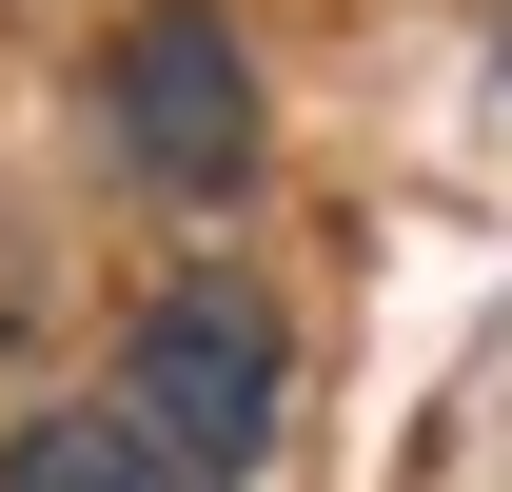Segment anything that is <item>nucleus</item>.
Instances as JSON below:
<instances>
[{
    "instance_id": "f03ea898",
    "label": "nucleus",
    "mask_w": 512,
    "mask_h": 492,
    "mask_svg": "<svg viewBox=\"0 0 512 492\" xmlns=\"http://www.w3.org/2000/svg\"><path fill=\"white\" fill-rule=\"evenodd\" d=\"M99 99H119V158H138V197H237V178H256V60L217 40V20H197V0H158V20H138Z\"/></svg>"
},
{
    "instance_id": "7ed1b4c3",
    "label": "nucleus",
    "mask_w": 512,
    "mask_h": 492,
    "mask_svg": "<svg viewBox=\"0 0 512 492\" xmlns=\"http://www.w3.org/2000/svg\"><path fill=\"white\" fill-rule=\"evenodd\" d=\"M0 492H178V473L138 453V414H119V394H79V414L0 433Z\"/></svg>"
},
{
    "instance_id": "f257e3e1",
    "label": "nucleus",
    "mask_w": 512,
    "mask_h": 492,
    "mask_svg": "<svg viewBox=\"0 0 512 492\" xmlns=\"http://www.w3.org/2000/svg\"><path fill=\"white\" fill-rule=\"evenodd\" d=\"M138 414V453L178 492H217V473H256L276 453V296H237V276H178V296L119 335V374H99Z\"/></svg>"
}]
</instances>
